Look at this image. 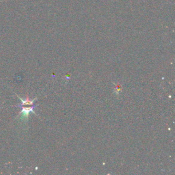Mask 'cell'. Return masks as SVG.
<instances>
[{"instance_id": "6da1fadb", "label": "cell", "mask_w": 175, "mask_h": 175, "mask_svg": "<svg viewBox=\"0 0 175 175\" xmlns=\"http://www.w3.org/2000/svg\"><path fill=\"white\" fill-rule=\"evenodd\" d=\"M16 96H17V97L19 98V100L21 101V104L15 106V107H20V108H21V111L20 112V114H19L21 116V118H23V119L28 118L30 113H33L35 115H36V114L34 112V108H35L34 101L36 100V98L33 100L29 99L28 98H27V99H23L22 98L19 97L18 95H16Z\"/></svg>"}]
</instances>
